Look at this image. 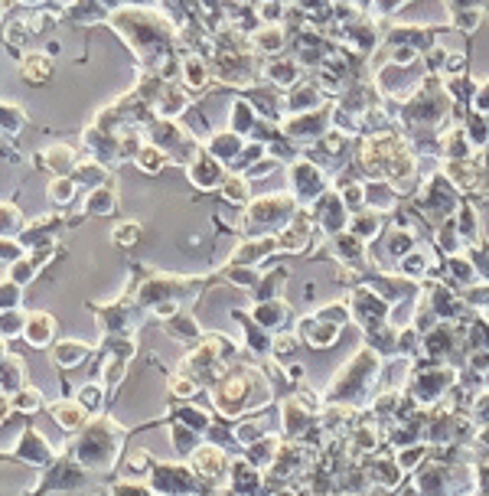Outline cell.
<instances>
[{
    "instance_id": "obj_35",
    "label": "cell",
    "mask_w": 489,
    "mask_h": 496,
    "mask_svg": "<svg viewBox=\"0 0 489 496\" xmlns=\"http://www.w3.org/2000/svg\"><path fill=\"white\" fill-rule=\"evenodd\" d=\"M287 275L290 271L287 268H271V271H264L261 275V281H258V287L252 291V301H271V297H281V287L287 284Z\"/></svg>"
},
{
    "instance_id": "obj_49",
    "label": "cell",
    "mask_w": 489,
    "mask_h": 496,
    "mask_svg": "<svg viewBox=\"0 0 489 496\" xmlns=\"http://www.w3.org/2000/svg\"><path fill=\"white\" fill-rule=\"evenodd\" d=\"M124 471L131 473V477H143L147 471H153V457L151 451H131L124 461Z\"/></svg>"
},
{
    "instance_id": "obj_21",
    "label": "cell",
    "mask_w": 489,
    "mask_h": 496,
    "mask_svg": "<svg viewBox=\"0 0 489 496\" xmlns=\"http://www.w3.org/2000/svg\"><path fill=\"white\" fill-rule=\"evenodd\" d=\"M23 337H26V343L36 346V350H46V346H52V340H56V317H52V313H46V311L26 313Z\"/></svg>"
},
{
    "instance_id": "obj_2",
    "label": "cell",
    "mask_w": 489,
    "mask_h": 496,
    "mask_svg": "<svg viewBox=\"0 0 489 496\" xmlns=\"http://www.w3.org/2000/svg\"><path fill=\"white\" fill-rule=\"evenodd\" d=\"M382 369V353L375 346L365 343L353 359L336 372L333 386L326 388V402H343V405H355V408H369L365 402H372V392H375V379Z\"/></svg>"
},
{
    "instance_id": "obj_40",
    "label": "cell",
    "mask_w": 489,
    "mask_h": 496,
    "mask_svg": "<svg viewBox=\"0 0 489 496\" xmlns=\"http://www.w3.org/2000/svg\"><path fill=\"white\" fill-rule=\"evenodd\" d=\"M173 418H177V421H186L189 428L203 431V434L212 428V415L206 412V408H196V405H177V408H173Z\"/></svg>"
},
{
    "instance_id": "obj_7",
    "label": "cell",
    "mask_w": 489,
    "mask_h": 496,
    "mask_svg": "<svg viewBox=\"0 0 489 496\" xmlns=\"http://www.w3.org/2000/svg\"><path fill=\"white\" fill-rule=\"evenodd\" d=\"M313 219H317V226L323 229V236H339V232H346L349 222H353V209L346 206V200H343V193H333V190H326V193L320 196V200L310 206Z\"/></svg>"
},
{
    "instance_id": "obj_32",
    "label": "cell",
    "mask_w": 489,
    "mask_h": 496,
    "mask_svg": "<svg viewBox=\"0 0 489 496\" xmlns=\"http://www.w3.org/2000/svg\"><path fill=\"white\" fill-rule=\"evenodd\" d=\"M454 222H456V229H460V236H464V242L466 245H476L480 242V216H476V206L473 202H460V209L454 212Z\"/></svg>"
},
{
    "instance_id": "obj_18",
    "label": "cell",
    "mask_w": 489,
    "mask_h": 496,
    "mask_svg": "<svg viewBox=\"0 0 489 496\" xmlns=\"http://www.w3.org/2000/svg\"><path fill=\"white\" fill-rule=\"evenodd\" d=\"M313 418H317V412H310L297 396L281 402V431H284V437H300L313 425Z\"/></svg>"
},
{
    "instance_id": "obj_29",
    "label": "cell",
    "mask_w": 489,
    "mask_h": 496,
    "mask_svg": "<svg viewBox=\"0 0 489 496\" xmlns=\"http://www.w3.org/2000/svg\"><path fill=\"white\" fill-rule=\"evenodd\" d=\"M219 193L225 196L228 202H235V206H248V202L254 200L252 196V177H245V173L232 170V173L225 177V183L219 186Z\"/></svg>"
},
{
    "instance_id": "obj_55",
    "label": "cell",
    "mask_w": 489,
    "mask_h": 496,
    "mask_svg": "<svg viewBox=\"0 0 489 496\" xmlns=\"http://www.w3.org/2000/svg\"><path fill=\"white\" fill-rule=\"evenodd\" d=\"M108 493H114V496H143V493H153V490L143 487V483H137V480H118L114 487H108Z\"/></svg>"
},
{
    "instance_id": "obj_48",
    "label": "cell",
    "mask_w": 489,
    "mask_h": 496,
    "mask_svg": "<svg viewBox=\"0 0 489 496\" xmlns=\"http://www.w3.org/2000/svg\"><path fill=\"white\" fill-rule=\"evenodd\" d=\"M105 392H108V386H105V382H88V386L78 388V402H82L88 412H102Z\"/></svg>"
},
{
    "instance_id": "obj_33",
    "label": "cell",
    "mask_w": 489,
    "mask_h": 496,
    "mask_svg": "<svg viewBox=\"0 0 489 496\" xmlns=\"http://www.w3.org/2000/svg\"><path fill=\"white\" fill-rule=\"evenodd\" d=\"M134 163L141 167V173L157 177V173H163V167L170 163V154L163 151V147H157V144H143L141 151L134 154Z\"/></svg>"
},
{
    "instance_id": "obj_4",
    "label": "cell",
    "mask_w": 489,
    "mask_h": 496,
    "mask_svg": "<svg viewBox=\"0 0 489 496\" xmlns=\"http://www.w3.org/2000/svg\"><path fill=\"white\" fill-rule=\"evenodd\" d=\"M304 209L300 200L290 193H268V196H258L245 206L242 212V232L245 236H271V232H281V229Z\"/></svg>"
},
{
    "instance_id": "obj_22",
    "label": "cell",
    "mask_w": 489,
    "mask_h": 496,
    "mask_svg": "<svg viewBox=\"0 0 489 496\" xmlns=\"http://www.w3.org/2000/svg\"><path fill=\"white\" fill-rule=\"evenodd\" d=\"M365 206L379 212H395L401 206V190L391 180H369L365 183Z\"/></svg>"
},
{
    "instance_id": "obj_39",
    "label": "cell",
    "mask_w": 489,
    "mask_h": 496,
    "mask_svg": "<svg viewBox=\"0 0 489 496\" xmlns=\"http://www.w3.org/2000/svg\"><path fill=\"white\" fill-rule=\"evenodd\" d=\"M297 350H300V333H287V330L274 333V350H271V356H274V362H278V366L294 362Z\"/></svg>"
},
{
    "instance_id": "obj_13",
    "label": "cell",
    "mask_w": 489,
    "mask_h": 496,
    "mask_svg": "<svg viewBox=\"0 0 489 496\" xmlns=\"http://www.w3.org/2000/svg\"><path fill=\"white\" fill-rule=\"evenodd\" d=\"M313 212L300 209L290 222H287L281 232H274L278 236V245H281V252H290V255H300L304 248H310V238H313Z\"/></svg>"
},
{
    "instance_id": "obj_53",
    "label": "cell",
    "mask_w": 489,
    "mask_h": 496,
    "mask_svg": "<svg viewBox=\"0 0 489 496\" xmlns=\"http://www.w3.org/2000/svg\"><path fill=\"white\" fill-rule=\"evenodd\" d=\"M20 287H23V284H17L10 275H4V284H0V291H4V301H0V307H4V311H13V307H20Z\"/></svg>"
},
{
    "instance_id": "obj_15",
    "label": "cell",
    "mask_w": 489,
    "mask_h": 496,
    "mask_svg": "<svg viewBox=\"0 0 489 496\" xmlns=\"http://www.w3.org/2000/svg\"><path fill=\"white\" fill-rule=\"evenodd\" d=\"M13 457H20V461H26V463H36V467H49V463L56 461L49 441H46L33 425H26V428L20 431V441H17V447H13Z\"/></svg>"
},
{
    "instance_id": "obj_10",
    "label": "cell",
    "mask_w": 489,
    "mask_h": 496,
    "mask_svg": "<svg viewBox=\"0 0 489 496\" xmlns=\"http://www.w3.org/2000/svg\"><path fill=\"white\" fill-rule=\"evenodd\" d=\"M186 173H189V183L196 186V190H219L222 183H225V177H228V170H225V163H222L216 154H209V147H199L196 151V157L186 163Z\"/></svg>"
},
{
    "instance_id": "obj_24",
    "label": "cell",
    "mask_w": 489,
    "mask_h": 496,
    "mask_svg": "<svg viewBox=\"0 0 489 496\" xmlns=\"http://www.w3.org/2000/svg\"><path fill=\"white\" fill-rule=\"evenodd\" d=\"M52 418H56V425L66 431H82L85 425H88V408H85L82 402H69V398H59V402H52Z\"/></svg>"
},
{
    "instance_id": "obj_30",
    "label": "cell",
    "mask_w": 489,
    "mask_h": 496,
    "mask_svg": "<svg viewBox=\"0 0 489 496\" xmlns=\"http://www.w3.org/2000/svg\"><path fill=\"white\" fill-rule=\"evenodd\" d=\"M414 242H418V232L414 229H408V226H395L391 232H388V238H385V252H388V258L395 261H401L408 252L414 248Z\"/></svg>"
},
{
    "instance_id": "obj_14",
    "label": "cell",
    "mask_w": 489,
    "mask_h": 496,
    "mask_svg": "<svg viewBox=\"0 0 489 496\" xmlns=\"http://www.w3.org/2000/svg\"><path fill=\"white\" fill-rule=\"evenodd\" d=\"M297 327H300V330H297V333H300V340H304L310 350H326V346H333L339 340V330H343V323L323 317V313H310V317H304Z\"/></svg>"
},
{
    "instance_id": "obj_9",
    "label": "cell",
    "mask_w": 489,
    "mask_h": 496,
    "mask_svg": "<svg viewBox=\"0 0 489 496\" xmlns=\"http://www.w3.org/2000/svg\"><path fill=\"white\" fill-rule=\"evenodd\" d=\"M88 311L98 317V327H102L105 337H134L137 307H131L127 297L114 304H88Z\"/></svg>"
},
{
    "instance_id": "obj_52",
    "label": "cell",
    "mask_w": 489,
    "mask_h": 496,
    "mask_svg": "<svg viewBox=\"0 0 489 496\" xmlns=\"http://www.w3.org/2000/svg\"><path fill=\"white\" fill-rule=\"evenodd\" d=\"M26 327V317L20 313V307L13 311H4V343H10V337H20Z\"/></svg>"
},
{
    "instance_id": "obj_23",
    "label": "cell",
    "mask_w": 489,
    "mask_h": 496,
    "mask_svg": "<svg viewBox=\"0 0 489 496\" xmlns=\"http://www.w3.org/2000/svg\"><path fill=\"white\" fill-rule=\"evenodd\" d=\"M36 163H40L42 170L56 173V177H66V173L76 170V154H72V147H66V144H52V147L36 154Z\"/></svg>"
},
{
    "instance_id": "obj_38",
    "label": "cell",
    "mask_w": 489,
    "mask_h": 496,
    "mask_svg": "<svg viewBox=\"0 0 489 496\" xmlns=\"http://www.w3.org/2000/svg\"><path fill=\"white\" fill-rule=\"evenodd\" d=\"M430 268H434V265H430V255L424 252V248H411L405 258L398 261V271L408 275V278H418V281H421L424 275H430Z\"/></svg>"
},
{
    "instance_id": "obj_57",
    "label": "cell",
    "mask_w": 489,
    "mask_h": 496,
    "mask_svg": "<svg viewBox=\"0 0 489 496\" xmlns=\"http://www.w3.org/2000/svg\"><path fill=\"white\" fill-rule=\"evenodd\" d=\"M271 79H278L281 85H290L297 79L294 62H278V69H271Z\"/></svg>"
},
{
    "instance_id": "obj_60",
    "label": "cell",
    "mask_w": 489,
    "mask_h": 496,
    "mask_svg": "<svg viewBox=\"0 0 489 496\" xmlns=\"http://www.w3.org/2000/svg\"><path fill=\"white\" fill-rule=\"evenodd\" d=\"M26 4H36V0H26Z\"/></svg>"
},
{
    "instance_id": "obj_41",
    "label": "cell",
    "mask_w": 489,
    "mask_h": 496,
    "mask_svg": "<svg viewBox=\"0 0 489 496\" xmlns=\"http://www.w3.org/2000/svg\"><path fill=\"white\" fill-rule=\"evenodd\" d=\"M141 238H143V229L134 219H124V222H118V226L111 229V242L118 245V248H134Z\"/></svg>"
},
{
    "instance_id": "obj_46",
    "label": "cell",
    "mask_w": 489,
    "mask_h": 496,
    "mask_svg": "<svg viewBox=\"0 0 489 496\" xmlns=\"http://www.w3.org/2000/svg\"><path fill=\"white\" fill-rule=\"evenodd\" d=\"M7 275H10L13 281H17V284H30V281H33L36 275H40V265H36V261L30 258V255H20V258L7 268Z\"/></svg>"
},
{
    "instance_id": "obj_42",
    "label": "cell",
    "mask_w": 489,
    "mask_h": 496,
    "mask_svg": "<svg viewBox=\"0 0 489 496\" xmlns=\"http://www.w3.org/2000/svg\"><path fill=\"white\" fill-rule=\"evenodd\" d=\"M76 190H78V183H76V177H72V173H69V177H52L49 200L56 202V206H69V202L76 200Z\"/></svg>"
},
{
    "instance_id": "obj_3",
    "label": "cell",
    "mask_w": 489,
    "mask_h": 496,
    "mask_svg": "<svg viewBox=\"0 0 489 496\" xmlns=\"http://www.w3.org/2000/svg\"><path fill=\"white\" fill-rule=\"evenodd\" d=\"M121 441H124V425H118L108 415H98L82 428V434L72 441V451L69 454L82 463L85 471L105 473L118 463V451Z\"/></svg>"
},
{
    "instance_id": "obj_27",
    "label": "cell",
    "mask_w": 489,
    "mask_h": 496,
    "mask_svg": "<svg viewBox=\"0 0 489 496\" xmlns=\"http://www.w3.org/2000/svg\"><path fill=\"white\" fill-rule=\"evenodd\" d=\"M118 209V190H114V183H102L95 186L92 193H88V200H85V212H92V216H111V212Z\"/></svg>"
},
{
    "instance_id": "obj_5",
    "label": "cell",
    "mask_w": 489,
    "mask_h": 496,
    "mask_svg": "<svg viewBox=\"0 0 489 496\" xmlns=\"http://www.w3.org/2000/svg\"><path fill=\"white\" fill-rule=\"evenodd\" d=\"M456 382H460V376H456L454 366H434V362H428V356H424L421 366H418V369L411 372V379H408V392H411L421 405H437L454 392Z\"/></svg>"
},
{
    "instance_id": "obj_44",
    "label": "cell",
    "mask_w": 489,
    "mask_h": 496,
    "mask_svg": "<svg viewBox=\"0 0 489 496\" xmlns=\"http://www.w3.org/2000/svg\"><path fill=\"white\" fill-rule=\"evenodd\" d=\"M0 212H4V226H0L4 238H20V232L26 229V222H23V216H20V209H17V206H13L10 200H4Z\"/></svg>"
},
{
    "instance_id": "obj_16",
    "label": "cell",
    "mask_w": 489,
    "mask_h": 496,
    "mask_svg": "<svg viewBox=\"0 0 489 496\" xmlns=\"http://www.w3.org/2000/svg\"><path fill=\"white\" fill-rule=\"evenodd\" d=\"M228 487L225 493H261L264 483V471L254 467L248 457H232V471H228Z\"/></svg>"
},
{
    "instance_id": "obj_45",
    "label": "cell",
    "mask_w": 489,
    "mask_h": 496,
    "mask_svg": "<svg viewBox=\"0 0 489 496\" xmlns=\"http://www.w3.org/2000/svg\"><path fill=\"white\" fill-rule=\"evenodd\" d=\"M49 59L46 56H26L23 59V79L30 85H40V82H46L49 79Z\"/></svg>"
},
{
    "instance_id": "obj_12",
    "label": "cell",
    "mask_w": 489,
    "mask_h": 496,
    "mask_svg": "<svg viewBox=\"0 0 489 496\" xmlns=\"http://www.w3.org/2000/svg\"><path fill=\"white\" fill-rule=\"evenodd\" d=\"M193 467L199 471V477L206 483H222V480H228V471H232V457L225 454L222 444H203L193 451Z\"/></svg>"
},
{
    "instance_id": "obj_26",
    "label": "cell",
    "mask_w": 489,
    "mask_h": 496,
    "mask_svg": "<svg viewBox=\"0 0 489 496\" xmlns=\"http://www.w3.org/2000/svg\"><path fill=\"white\" fill-rule=\"evenodd\" d=\"M163 330H167V337L179 340V343H199L203 340V330H199L196 317L186 311H177L170 320H163Z\"/></svg>"
},
{
    "instance_id": "obj_34",
    "label": "cell",
    "mask_w": 489,
    "mask_h": 496,
    "mask_svg": "<svg viewBox=\"0 0 489 496\" xmlns=\"http://www.w3.org/2000/svg\"><path fill=\"white\" fill-rule=\"evenodd\" d=\"M199 434L203 431L189 428L186 421H177L173 418V428H170V441H173V451H177V457H189L199 447Z\"/></svg>"
},
{
    "instance_id": "obj_1",
    "label": "cell",
    "mask_w": 489,
    "mask_h": 496,
    "mask_svg": "<svg viewBox=\"0 0 489 496\" xmlns=\"http://www.w3.org/2000/svg\"><path fill=\"white\" fill-rule=\"evenodd\" d=\"M271 398H274V379L252 366L225 369L219 382L212 386V405L222 418H238L252 408H264Z\"/></svg>"
},
{
    "instance_id": "obj_11",
    "label": "cell",
    "mask_w": 489,
    "mask_h": 496,
    "mask_svg": "<svg viewBox=\"0 0 489 496\" xmlns=\"http://www.w3.org/2000/svg\"><path fill=\"white\" fill-rule=\"evenodd\" d=\"M85 467L76 461V457H56V461L46 467V473H42L40 487H36V493H56V490H76L78 483L85 480Z\"/></svg>"
},
{
    "instance_id": "obj_31",
    "label": "cell",
    "mask_w": 489,
    "mask_h": 496,
    "mask_svg": "<svg viewBox=\"0 0 489 496\" xmlns=\"http://www.w3.org/2000/svg\"><path fill=\"white\" fill-rule=\"evenodd\" d=\"M382 216H385V212H379V209H372V206H365V209H359V212L353 216L349 229H353L359 238L372 242V238H379V236H382Z\"/></svg>"
},
{
    "instance_id": "obj_54",
    "label": "cell",
    "mask_w": 489,
    "mask_h": 496,
    "mask_svg": "<svg viewBox=\"0 0 489 496\" xmlns=\"http://www.w3.org/2000/svg\"><path fill=\"white\" fill-rule=\"evenodd\" d=\"M20 127H23V111L13 108V105H4V137L10 141V134H17Z\"/></svg>"
},
{
    "instance_id": "obj_25",
    "label": "cell",
    "mask_w": 489,
    "mask_h": 496,
    "mask_svg": "<svg viewBox=\"0 0 489 496\" xmlns=\"http://www.w3.org/2000/svg\"><path fill=\"white\" fill-rule=\"evenodd\" d=\"M92 353V346L82 343V340H59V343H52V362L59 366V369H76L88 359Z\"/></svg>"
},
{
    "instance_id": "obj_58",
    "label": "cell",
    "mask_w": 489,
    "mask_h": 496,
    "mask_svg": "<svg viewBox=\"0 0 489 496\" xmlns=\"http://www.w3.org/2000/svg\"><path fill=\"white\" fill-rule=\"evenodd\" d=\"M186 79H189V85H203L206 82V66L199 59H189L186 62Z\"/></svg>"
},
{
    "instance_id": "obj_28",
    "label": "cell",
    "mask_w": 489,
    "mask_h": 496,
    "mask_svg": "<svg viewBox=\"0 0 489 496\" xmlns=\"http://www.w3.org/2000/svg\"><path fill=\"white\" fill-rule=\"evenodd\" d=\"M0 366H4V396H13L17 388H23L26 382V372H23V359H20L17 353H10V343H4V359H0Z\"/></svg>"
},
{
    "instance_id": "obj_19",
    "label": "cell",
    "mask_w": 489,
    "mask_h": 496,
    "mask_svg": "<svg viewBox=\"0 0 489 496\" xmlns=\"http://www.w3.org/2000/svg\"><path fill=\"white\" fill-rule=\"evenodd\" d=\"M248 317H252L254 323L268 327L271 333H281V330H287V320H290V307H287L281 297H271V301H254L252 307H248Z\"/></svg>"
},
{
    "instance_id": "obj_47",
    "label": "cell",
    "mask_w": 489,
    "mask_h": 496,
    "mask_svg": "<svg viewBox=\"0 0 489 496\" xmlns=\"http://www.w3.org/2000/svg\"><path fill=\"white\" fill-rule=\"evenodd\" d=\"M199 388H203V386H199V379H193L189 372L177 369V376L170 379V396H173V398H193Z\"/></svg>"
},
{
    "instance_id": "obj_8",
    "label": "cell",
    "mask_w": 489,
    "mask_h": 496,
    "mask_svg": "<svg viewBox=\"0 0 489 496\" xmlns=\"http://www.w3.org/2000/svg\"><path fill=\"white\" fill-rule=\"evenodd\" d=\"M290 186H294V196L300 200V206H313L329 190V177L317 163L297 157L290 167Z\"/></svg>"
},
{
    "instance_id": "obj_59",
    "label": "cell",
    "mask_w": 489,
    "mask_h": 496,
    "mask_svg": "<svg viewBox=\"0 0 489 496\" xmlns=\"http://www.w3.org/2000/svg\"><path fill=\"white\" fill-rule=\"evenodd\" d=\"M258 46H261V50H281V33L278 30H261V33H258Z\"/></svg>"
},
{
    "instance_id": "obj_36",
    "label": "cell",
    "mask_w": 489,
    "mask_h": 496,
    "mask_svg": "<svg viewBox=\"0 0 489 496\" xmlns=\"http://www.w3.org/2000/svg\"><path fill=\"white\" fill-rule=\"evenodd\" d=\"M278 447H281L278 437H274V434H264V437H258L254 444L245 447V451H248V461H252L254 467L268 471L271 463H274V457H278Z\"/></svg>"
},
{
    "instance_id": "obj_51",
    "label": "cell",
    "mask_w": 489,
    "mask_h": 496,
    "mask_svg": "<svg viewBox=\"0 0 489 496\" xmlns=\"http://www.w3.org/2000/svg\"><path fill=\"white\" fill-rule=\"evenodd\" d=\"M254 127V111L245 105V101H238L235 111H232V131H238V134H248Z\"/></svg>"
},
{
    "instance_id": "obj_50",
    "label": "cell",
    "mask_w": 489,
    "mask_h": 496,
    "mask_svg": "<svg viewBox=\"0 0 489 496\" xmlns=\"http://www.w3.org/2000/svg\"><path fill=\"white\" fill-rule=\"evenodd\" d=\"M232 434H235V441H238L242 447H248V444H254L258 437L268 434V431L261 428V421H245V425H238V428L232 431Z\"/></svg>"
},
{
    "instance_id": "obj_37",
    "label": "cell",
    "mask_w": 489,
    "mask_h": 496,
    "mask_svg": "<svg viewBox=\"0 0 489 496\" xmlns=\"http://www.w3.org/2000/svg\"><path fill=\"white\" fill-rule=\"evenodd\" d=\"M72 177H76L78 186H102L111 180V170H105V163L98 157L95 160H85V163H76V170H72Z\"/></svg>"
},
{
    "instance_id": "obj_43",
    "label": "cell",
    "mask_w": 489,
    "mask_h": 496,
    "mask_svg": "<svg viewBox=\"0 0 489 496\" xmlns=\"http://www.w3.org/2000/svg\"><path fill=\"white\" fill-rule=\"evenodd\" d=\"M42 405H46V396H42L40 388H33V386H23V388H17L13 392V408L17 412H40Z\"/></svg>"
},
{
    "instance_id": "obj_6",
    "label": "cell",
    "mask_w": 489,
    "mask_h": 496,
    "mask_svg": "<svg viewBox=\"0 0 489 496\" xmlns=\"http://www.w3.org/2000/svg\"><path fill=\"white\" fill-rule=\"evenodd\" d=\"M206 480L199 477L196 467H186L183 461L173 463H153L151 471V490L153 493H206Z\"/></svg>"
},
{
    "instance_id": "obj_56",
    "label": "cell",
    "mask_w": 489,
    "mask_h": 496,
    "mask_svg": "<svg viewBox=\"0 0 489 496\" xmlns=\"http://www.w3.org/2000/svg\"><path fill=\"white\" fill-rule=\"evenodd\" d=\"M294 396H297V398H300V402H304V405H307V408H310V412H317V415H320V412H323V402H320V396H317V392H313V388H307V386H300V388H297V392H294Z\"/></svg>"
},
{
    "instance_id": "obj_17",
    "label": "cell",
    "mask_w": 489,
    "mask_h": 496,
    "mask_svg": "<svg viewBox=\"0 0 489 496\" xmlns=\"http://www.w3.org/2000/svg\"><path fill=\"white\" fill-rule=\"evenodd\" d=\"M271 252H281V245H278V236L271 232V236H248V242H242L235 248V252L228 255L225 265H261L264 258H268Z\"/></svg>"
},
{
    "instance_id": "obj_20",
    "label": "cell",
    "mask_w": 489,
    "mask_h": 496,
    "mask_svg": "<svg viewBox=\"0 0 489 496\" xmlns=\"http://www.w3.org/2000/svg\"><path fill=\"white\" fill-rule=\"evenodd\" d=\"M206 147H209V154H216V157L232 170L248 144H245V134H238V131H216V134H209V144H206Z\"/></svg>"
}]
</instances>
